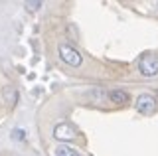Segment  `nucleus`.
Returning <instances> with one entry per match:
<instances>
[{
	"mask_svg": "<svg viewBox=\"0 0 158 156\" xmlns=\"http://www.w3.org/2000/svg\"><path fill=\"white\" fill-rule=\"evenodd\" d=\"M138 71L146 77L158 75V53H154V51L142 53L140 60H138Z\"/></svg>",
	"mask_w": 158,
	"mask_h": 156,
	"instance_id": "f257e3e1",
	"label": "nucleus"
},
{
	"mask_svg": "<svg viewBox=\"0 0 158 156\" xmlns=\"http://www.w3.org/2000/svg\"><path fill=\"white\" fill-rule=\"evenodd\" d=\"M136 111L140 115H152L156 111V99H154V95H150V93H142V95H138L136 97Z\"/></svg>",
	"mask_w": 158,
	"mask_h": 156,
	"instance_id": "f03ea898",
	"label": "nucleus"
},
{
	"mask_svg": "<svg viewBox=\"0 0 158 156\" xmlns=\"http://www.w3.org/2000/svg\"><path fill=\"white\" fill-rule=\"evenodd\" d=\"M59 57H61L67 65H71V67H79L81 61H83L81 53H79L75 47H71V46H61L59 47Z\"/></svg>",
	"mask_w": 158,
	"mask_h": 156,
	"instance_id": "7ed1b4c3",
	"label": "nucleus"
},
{
	"mask_svg": "<svg viewBox=\"0 0 158 156\" xmlns=\"http://www.w3.org/2000/svg\"><path fill=\"white\" fill-rule=\"evenodd\" d=\"M53 134H56L57 140H73V136L77 133H75V129H73L71 125L61 123V125H57L56 129H53Z\"/></svg>",
	"mask_w": 158,
	"mask_h": 156,
	"instance_id": "20e7f679",
	"label": "nucleus"
},
{
	"mask_svg": "<svg viewBox=\"0 0 158 156\" xmlns=\"http://www.w3.org/2000/svg\"><path fill=\"white\" fill-rule=\"evenodd\" d=\"M109 97H111L113 103H127L128 101V93L123 89H113L111 93H109Z\"/></svg>",
	"mask_w": 158,
	"mask_h": 156,
	"instance_id": "39448f33",
	"label": "nucleus"
},
{
	"mask_svg": "<svg viewBox=\"0 0 158 156\" xmlns=\"http://www.w3.org/2000/svg\"><path fill=\"white\" fill-rule=\"evenodd\" d=\"M2 95H4V99H6L10 105H16V101H18V91L14 89V87L6 85V87H4V91H2Z\"/></svg>",
	"mask_w": 158,
	"mask_h": 156,
	"instance_id": "423d86ee",
	"label": "nucleus"
},
{
	"mask_svg": "<svg viewBox=\"0 0 158 156\" xmlns=\"http://www.w3.org/2000/svg\"><path fill=\"white\" fill-rule=\"evenodd\" d=\"M56 156H81V154H79L75 148L67 146V144H59L56 148Z\"/></svg>",
	"mask_w": 158,
	"mask_h": 156,
	"instance_id": "0eeeda50",
	"label": "nucleus"
},
{
	"mask_svg": "<svg viewBox=\"0 0 158 156\" xmlns=\"http://www.w3.org/2000/svg\"><path fill=\"white\" fill-rule=\"evenodd\" d=\"M40 6H42V2H40V0H36V2H26V8H28V10H38V8Z\"/></svg>",
	"mask_w": 158,
	"mask_h": 156,
	"instance_id": "6e6552de",
	"label": "nucleus"
},
{
	"mask_svg": "<svg viewBox=\"0 0 158 156\" xmlns=\"http://www.w3.org/2000/svg\"><path fill=\"white\" fill-rule=\"evenodd\" d=\"M14 136H16V138H22V130L16 129V130H14Z\"/></svg>",
	"mask_w": 158,
	"mask_h": 156,
	"instance_id": "1a4fd4ad",
	"label": "nucleus"
}]
</instances>
